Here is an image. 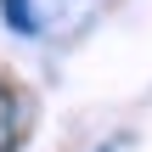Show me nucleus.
<instances>
[{
  "instance_id": "f03ea898",
  "label": "nucleus",
  "mask_w": 152,
  "mask_h": 152,
  "mask_svg": "<svg viewBox=\"0 0 152 152\" xmlns=\"http://www.w3.org/2000/svg\"><path fill=\"white\" fill-rule=\"evenodd\" d=\"M0 17L17 28V34H34L39 23H34V11H28V0H0Z\"/></svg>"
},
{
  "instance_id": "f257e3e1",
  "label": "nucleus",
  "mask_w": 152,
  "mask_h": 152,
  "mask_svg": "<svg viewBox=\"0 0 152 152\" xmlns=\"http://www.w3.org/2000/svg\"><path fill=\"white\" fill-rule=\"evenodd\" d=\"M17 147V96L0 85V152Z\"/></svg>"
}]
</instances>
